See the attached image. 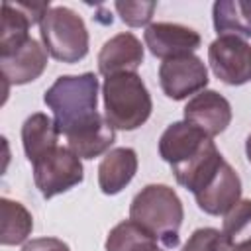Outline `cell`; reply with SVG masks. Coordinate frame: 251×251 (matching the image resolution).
<instances>
[{"mask_svg":"<svg viewBox=\"0 0 251 251\" xmlns=\"http://www.w3.org/2000/svg\"><path fill=\"white\" fill-rule=\"evenodd\" d=\"M98 76L94 73L63 75L43 94L55 126L65 137L78 133L102 118L98 112Z\"/></svg>","mask_w":251,"mask_h":251,"instance_id":"cell-1","label":"cell"},{"mask_svg":"<svg viewBox=\"0 0 251 251\" xmlns=\"http://www.w3.org/2000/svg\"><path fill=\"white\" fill-rule=\"evenodd\" d=\"M129 220L143 226L165 247H176L184 208L178 194L167 184L143 186L129 204Z\"/></svg>","mask_w":251,"mask_h":251,"instance_id":"cell-2","label":"cell"},{"mask_svg":"<svg viewBox=\"0 0 251 251\" xmlns=\"http://www.w3.org/2000/svg\"><path fill=\"white\" fill-rule=\"evenodd\" d=\"M104 118L114 129L133 131L143 126L153 110L151 94L137 73H120L104 78Z\"/></svg>","mask_w":251,"mask_h":251,"instance_id":"cell-3","label":"cell"},{"mask_svg":"<svg viewBox=\"0 0 251 251\" xmlns=\"http://www.w3.org/2000/svg\"><path fill=\"white\" fill-rule=\"evenodd\" d=\"M45 51L61 63L75 65L88 55V29L84 20L67 6H53L39 24Z\"/></svg>","mask_w":251,"mask_h":251,"instance_id":"cell-4","label":"cell"},{"mask_svg":"<svg viewBox=\"0 0 251 251\" xmlns=\"http://www.w3.org/2000/svg\"><path fill=\"white\" fill-rule=\"evenodd\" d=\"M84 178L80 157L69 147H57L33 165V180L43 198H53L71 190Z\"/></svg>","mask_w":251,"mask_h":251,"instance_id":"cell-5","label":"cell"},{"mask_svg":"<svg viewBox=\"0 0 251 251\" xmlns=\"http://www.w3.org/2000/svg\"><path fill=\"white\" fill-rule=\"evenodd\" d=\"M212 73L229 86L251 80V45L235 35H220L208 47Z\"/></svg>","mask_w":251,"mask_h":251,"instance_id":"cell-6","label":"cell"},{"mask_svg":"<svg viewBox=\"0 0 251 251\" xmlns=\"http://www.w3.org/2000/svg\"><path fill=\"white\" fill-rule=\"evenodd\" d=\"M208 80V69L194 53L167 59L159 67L161 88L171 100H184L206 90Z\"/></svg>","mask_w":251,"mask_h":251,"instance_id":"cell-7","label":"cell"},{"mask_svg":"<svg viewBox=\"0 0 251 251\" xmlns=\"http://www.w3.org/2000/svg\"><path fill=\"white\" fill-rule=\"evenodd\" d=\"M145 47L151 51V55L167 61L173 57H182L194 53L202 37L198 31H194L188 25L182 24H171V22H155L149 24L143 31Z\"/></svg>","mask_w":251,"mask_h":251,"instance_id":"cell-8","label":"cell"},{"mask_svg":"<svg viewBox=\"0 0 251 251\" xmlns=\"http://www.w3.org/2000/svg\"><path fill=\"white\" fill-rule=\"evenodd\" d=\"M196 204L210 216H226L241 198V178L233 167L224 161L210 182L196 194Z\"/></svg>","mask_w":251,"mask_h":251,"instance_id":"cell-9","label":"cell"},{"mask_svg":"<svg viewBox=\"0 0 251 251\" xmlns=\"http://www.w3.org/2000/svg\"><path fill=\"white\" fill-rule=\"evenodd\" d=\"M184 122L202 129L208 137H216L231 122L229 102L216 90H202L194 94L184 106Z\"/></svg>","mask_w":251,"mask_h":251,"instance_id":"cell-10","label":"cell"},{"mask_svg":"<svg viewBox=\"0 0 251 251\" xmlns=\"http://www.w3.org/2000/svg\"><path fill=\"white\" fill-rule=\"evenodd\" d=\"M212 137L188 122L171 124L159 139V155L171 165V169L190 161Z\"/></svg>","mask_w":251,"mask_h":251,"instance_id":"cell-11","label":"cell"},{"mask_svg":"<svg viewBox=\"0 0 251 251\" xmlns=\"http://www.w3.org/2000/svg\"><path fill=\"white\" fill-rule=\"evenodd\" d=\"M143 55L145 53L141 41L133 33L122 31L102 45L98 53V71L104 76L135 73L143 63Z\"/></svg>","mask_w":251,"mask_h":251,"instance_id":"cell-12","label":"cell"},{"mask_svg":"<svg viewBox=\"0 0 251 251\" xmlns=\"http://www.w3.org/2000/svg\"><path fill=\"white\" fill-rule=\"evenodd\" d=\"M45 67H47V51L33 37H29L12 55L0 57L2 78L10 84H27L39 78Z\"/></svg>","mask_w":251,"mask_h":251,"instance_id":"cell-13","label":"cell"},{"mask_svg":"<svg viewBox=\"0 0 251 251\" xmlns=\"http://www.w3.org/2000/svg\"><path fill=\"white\" fill-rule=\"evenodd\" d=\"M137 173V153L131 147L110 149L98 165V186L112 196L122 192Z\"/></svg>","mask_w":251,"mask_h":251,"instance_id":"cell-14","label":"cell"},{"mask_svg":"<svg viewBox=\"0 0 251 251\" xmlns=\"http://www.w3.org/2000/svg\"><path fill=\"white\" fill-rule=\"evenodd\" d=\"M224 161L226 159L218 151L216 143L210 139L190 161H186L180 167H175L173 175L180 186H184L186 190L196 194L200 188H204L210 182V178L218 173V169Z\"/></svg>","mask_w":251,"mask_h":251,"instance_id":"cell-15","label":"cell"},{"mask_svg":"<svg viewBox=\"0 0 251 251\" xmlns=\"http://www.w3.org/2000/svg\"><path fill=\"white\" fill-rule=\"evenodd\" d=\"M59 129L55 120H51L43 112L31 114L22 126V145L27 161L35 165L39 159L49 155L53 149L59 147Z\"/></svg>","mask_w":251,"mask_h":251,"instance_id":"cell-16","label":"cell"},{"mask_svg":"<svg viewBox=\"0 0 251 251\" xmlns=\"http://www.w3.org/2000/svg\"><path fill=\"white\" fill-rule=\"evenodd\" d=\"M212 18L218 37H251V0H218L212 6Z\"/></svg>","mask_w":251,"mask_h":251,"instance_id":"cell-17","label":"cell"},{"mask_svg":"<svg viewBox=\"0 0 251 251\" xmlns=\"http://www.w3.org/2000/svg\"><path fill=\"white\" fill-rule=\"evenodd\" d=\"M114 141H116V129L102 116L92 126L80 129L75 135H69L67 147L80 159H94V157H100L106 151H110Z\"/></svg>","mask_w":251,"mask_h":251,"instance_id":"cell-18","label":"cell"},{"mask_svg":"<svg viewBox=\"0 0 251 251\" xmlns=\"http://www.w3.org/2000/svg\"><path fill=\"white\" fill-rule=\"evenodd\" d=\"M31 20L24 14L18 2H2V20H0V57H8L18 51L29 39Z\"/></svg>","mask_w":251,"mask_h":251,"instance_id":"cell-19","label":"cell"},{"mask_svg":"<svg viewBox=\"0 0 251 251\" xmlns=\"http://www.w3.org/2000/svg\"><path fill=\"white\" fill-rule=\"evenodd\" d=\"M33 229V218L27 208L16 200L0 198V243L20 245Z\"/></svg>","mask_w":251,"mask_h":251,"instance_id":"cell-20","label":"cell"},{"mask_svg":"<svg viewBox=\"0 0 251 251\" xmlns=\"http://www.w3.org/2000/svg\"><path fill=\"white\" fill-rule=\"evenodd\" d=\"M153 247H157V237L133 220L120 222L106 237V251H151Z\"/></svg>","mask_w":251,"mask_h":251,"instance_id":"cell-21","label":"cell"},{"mask_svg":"<svg viewBox=\"0 0 251 251\" xmlns=\"http://www.w3.org/2000/svg\"><path fill=\"white\" fill-rule=\"evenodd\" d=\"M222 231L229 237L235 247L251 241V200H239L224 216Z\"/></svg>","mask_w":251,"mask_h":251,"instance_id":"cell-22","label":"cell"},{"mask_svg":"<svg viewBox=\"0 0 251 251\" xmlns=\"http://www.w3.org/2000/svg\"><path fill=\"white\" fill-rule=\"evenodd\" d=\"M180 251H235L229 237L216 227H198L192 231Z\"/></svg>","mask_w":251,"mask_h":251,"instance_id":"cell-23","label":"cell"},{"mask_svg":"<svg viewBox=\"0 0 251 251\" xmlns=\"http://www.w3.org/2000/svg\"><path fill=\"white\" fill-rule=\"evenodd\" d=\"M114 8L124 24L129 27H141L149 25L157 10V2H114Z\"/></svg>","mask_w":251,"mask_h":251,"instance_id":"cell-24","label":"cell"},{"mask_svg":"<svg viewBox=\"0 0 251 251\" xmlns=\"http://www.w3.org/2000/svg\"><path fill=\"white\" fill-rule=\"evenodd\" d=\"M22 251H71V247L59 237H35L27 241Z\"/></svg>","mask_w":251,"mask_h":251,"instance_id":"cell-25","label":"cell"},{"mask_svg":"<svg viewBox=\"0 0 251 251\" xmlns=\"http://www.w3.org/2000/svg\"><path fill=\"white\" fill-rule=\"evenodd\" d=\"M245 155H247V161L251 163V133H249L247 139H245Z\"/></svg>","mask_w":251,"mask_h":251,"instance_id":"cell-26","label":"cell"},{"mask_svg":"<svg viewBox=\"0 0 251 251\" xmlns=\"http://www.w3.org/2000/svg\"><path fill=\"white\" fill-rule=\"evenodd\" d=\"M235 251H251V241H247V243H243V245L235 247Z\"/></svg>","mask_w":251,"mask_h":251,"instance_id":"cell-27","label":"cell"},{"mask_svg":"<svg viewBox=\"0 0 251 251\" xmlns=\"http://www.w3.org/2000/svg\"><path fill=\"white\" fill-rule=\"evenodd\" d=\"M151 251H163V249H161V247H153Z\"/></svg>","mask_w":251,"mask_h":251,"instance_id":"cell-28","label":"cell"}]
</instances>
